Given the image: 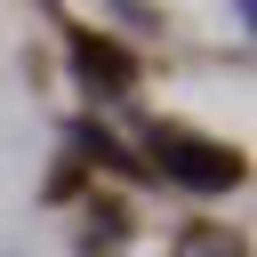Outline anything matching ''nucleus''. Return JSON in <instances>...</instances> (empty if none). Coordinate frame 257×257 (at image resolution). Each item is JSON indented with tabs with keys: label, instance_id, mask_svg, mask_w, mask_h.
<instances>
[{
	"label": "nucleus",
	"instance_id": "obj_1",
	"mask_svg": "<svg viewBox=\"0 0 257 257\" xmlns=\"http://www.w3.org/2000/svg\"><path fill=\"white\" fill-rule=\"evenodd\" d=\"M161 145V161H177L185 177H201V185H233V153H193V137H153Z\"/></svg>",
	"mask_w": 257,
	"mask_h": 257
}]
</instances>
